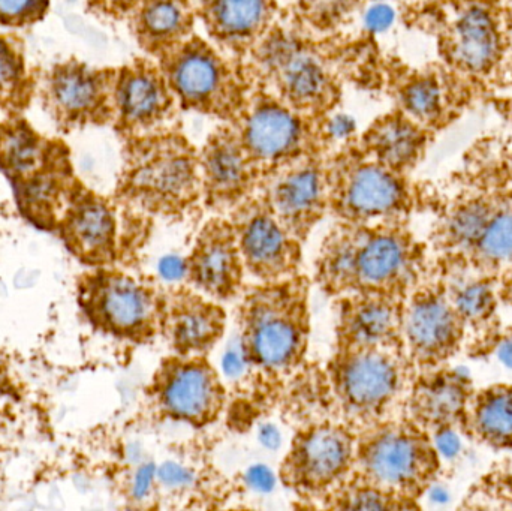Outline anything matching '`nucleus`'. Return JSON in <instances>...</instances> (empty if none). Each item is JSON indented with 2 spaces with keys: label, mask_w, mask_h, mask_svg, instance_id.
<instances>
[{
  "label": "nucleus",
  "mask_w": 512,
  "mask_h": 511,
  "mask_svg": "<svg viewBox=\"0 0 512 511\" xmlns=\"http://www.w3.org/2000/svg\"><path fill=\"white\" fill-rule=\"evenodd\" d=\"M403 308L399 296L355 293L340 297L337 348L400 347Z\"/></svg>",
  "instance_id": "19"
},
{
  "label": "nucleus",
  "mask_w": 512,
  "mask_h": 511,
  "mask_svg": "<svg viewBox=\"0 0 512 511\" xmlns=\"http://www.w3.org/2000/svg\"><path fill=\"white\" fill-rule=\"evenodd\" d=\"M327 179L328 210L342 222H390L408 204L400 173L366 155L334 162L333 167H327Z\"/></svg>",
  "instance_id": "8"
},
{
  "label": "nucleus",
  "mask_w": 512,
  "mask_h": 511,
  "mask_svg": "<svg viewBox=\"0 0 512 511\" xmlns=\"http://www.w3.org/2000/svg\"><path fill=\"white\" fill-rule=\"evenodd\" d=\"M325 507L333 510H385L406 509V504L387 492L369 485L351 474L349 479L324 500Z\"/></svg>",
  "instance_id": "29"
},
{
  "label": "nucleus",
  "mask_w": 512,
  "mask_h": 511,
  "mask_svg": "<svg viewBox=\"0 0 512 511\" xmlns=\"http://www.w3.org/2000/svg\"><path fill=\"white\" fill-rule=\"evenodd\" d=\"M258 59L283 101L294 110H322L333 101L334 84L328 69L294 36L274 33L259 48Z\"/></svg>",
  "instance_id": "14"
},
{
  "label": "nucleus",
  "mask_w": 512,
  "mask_h": 511,
  "mask_svg": "<svg viewBox=\"0 0 512 511\" xmlns=\"http://www.w3.org/2000/svg\"><path fill=\"white\" fill-rule=\"evenodd\" d=\"M227 327V312L216 300L189 285L165 291L161 333L171 350L195 356L213 350Z\"/></svg>",
  "instance_id": "17"
},
{
  "label": "nucleus",
  "mask_w": 512,
  "mask_h": 511,
  "mask_svg": "<svg viewBox=\"0 0 512 511\" xmlns=\"http://www.w3.org/2000/svg\"><path fill=\"white\" fill-rule=\"evenodd\" d=\"M363 143L364 155L402 174L420 158L426 134L405 113L391 114L373 125Z\"/></svg>",
  "instance_id": "24"
},
{
  "label": "nucleus",
  "mask_w": 512,
  "mask_h": 511,
  "mask_svg": "<svg viewBox=\"0 0 512 511\" xmlns=\"http://www.w3.org/2000/svg\"><path fill=\"white\" fill-rule=\"evenodd\" d=\"M478 248L484 258L490 261L512 260V212L498 213L490 219L483 236L478 240Z\"/></svg>",
  "instance_id": "33"
},
{
  "label": "nucleus",
  "mask_w": 512,
  "mask_h": 511,
  "mask_svg": "<svg viewBox=\"0 0 512 511\" xmlns=\"http://www.w3.org/2000/svg\"><path fill=\"white\" fill-rule=\"evenodd\" d=\"M465 401L462 380L453 377L430 378L415 387L411 411L418 422L442 428L459 416Z\"/></svg>",
  "instance_id": "26"
},
{
  "label": "nucleus",
  "mask_w": 512,
  "mask_h": 511,
  "mask_svg": "<svg viewBox=\"0 0 512 511\" xmlns=\"http://www.w3.org/2000/svg\"><path fill=\"white\" fill-rule=\"evenodd\" d=\"M355 432L354 476L400 501L420 494L435 453L414 426L381 420Z\"/></svg>",
  "instance_id": "5"
},
{
  "label": "nucleus",
  "mask_w": 512,
  "mask_h": 511,
  "mask_svg": "<svg viewBox=\"0 0 512 511\" xmlns=\"http://www.w3.org/2000/svg\"><path fill=\"white\" fill-rule=\"evenodd\" d=\"M498 357L507 368L512 369V338L502 342L498 350Z\"/></svg>",
  "instance_id": "46"
},
{
  "label": "nucleus",
  "mask_w": 512,
  "mask_h": 511,
  "mask_svg": "<svg viewBox=\"0 0 512 511\" xmlns=\"http://www.w3.org/2000/svg\"><path fill=\"white\" fill-rule=\"evenodd\" d=\"M165 291L116 270L87 279L83 303L90 320L117 338L146 344L161 333Z\"/></svg>",
  "instance_id": "7"
},
{
  "label": "nucleus",
  "mask_w": 512,
  "mask_h": 511,
  "mask_svg": "<svg viewBox=\"0 0 512 511\" xmlns=\"http://www.w3.org/2000/svg\"><path fill=\"white\" fill-rule=\"evenodd\" d=\"M243 362H246L245 357L237 356V354H227L224 360V369L228 375H237L243 371Z\"/></svg>",
  "instance_id": "45"
},
{
  "label": "nucleus",
  "mask_w": 512,
  "mask_h": 511,
  "mask_svg": "<svg viewBox=\"0 0 512 511\" xmlns=\"http://www.w3.org/2000/svg\"><path fill=\"white\" fill-rule=\"evenodd\" d=\"M477 429L492 443H512V389L487 393L477 408Z\"/></svg>",
  "instance_id": "30"
},
{
  "label": "nucleus",
  "mask_w": 512,
  "mask_h": 511,
  "mask_svg": "<svg viewBox=\"0 0 512 511\" xmlns=\"http://www.w3.org/2000/svg\"><path fill=\"white\" fill-rule=\"evenodd\" d=\"M499 12L486 0H448L442 17V51L456 74L487 77L504 56Z\"/></svg>",
  "instance_id": "11"
},
{
  "label": "nucleus",
  "mask_w": 512,
  "mask_h": 511,
  "mask_svg": "<svg viewBox=\"0 0 512 511\" xmlns=\"http://www.w3.org/2000/svg\"><path fill=\"white\" fill-rule=\"evenodd\" d=\"M435 444L438 452L448 459L459 455L460 449H462V441H460L459 435L448 429V426L439 428L438 434L435 435Z\"/></svg>",
  "instance_id": "39"
},
{
  "label": "nucleus",
  "mask_w": 512,
  "mask_h": 511,
  "mask_svg": "<svg viewBox=\"0 0 512 511\" xmlns=\"http://www.w3.org/2000/svg\"><path fill=\"white\" fill-rule=\"evenodd\" d=\"M271 12V0H203L210 35L237 51L246 50L264 35Z\"/></svg>",
  "instance_id": "23"
},
{
  "label": "nucleus",
  "mask_w": 512,
  "mask_h": 511,
  "mask_svg": "<svg viewBox=\"0 0 512 511\" xmlns=\"http://www.w3.org/2000/svg\"><path fill=\"white\" fill-rule=\"evenodd\" d=\"M414 248L405 231L391 222L340 221L322 242L315 281L328 296L387 293L399 296L408 285Z\"/></svg>",
  "instance_id": "1"
},
{
  "label": "nucleus",
  "mask_w": 512,
  "mask_h": 511,
  "mask_svg": "<svg viewBox=\"0 0 512 511\" xmlns=\"http://www.w3.org/2000/svg\"><path fill=\"white\" fill-rule=\"evenodd\" d=\"M159 480L162 485L167 488H177V486L186 485L191 477L186 473L185 468L180 467L177 464H165L159 468Z\"/></svg>",
  "instance_id": "41"
},
{
  "label": "nucleus",
  "mask_w": 512,
  "mask_h": 511,
  "mask_svg": "<svg viewBox=\"0 0 512 511\" xmlns=\"http://www.w3.org/2000/svg\"><path fill=\"white\" fill-rule=\"evenodd\" d=\"M125 192L144 212L180 215L203 195L200 158L180 135L147 138L135 147Z\"/></svg>",
  "instance_id": "3"
},
{
  "label": "nucleus",
  "mask_w": 512,
  "mask_h": 511,
  "mask_svg": "<svg viewBox=\"0 0 512 511\" xmlns=\"http://www.w3.org/2000/svg\"><path fill=\"white\" fill-rule=\"evenodd\" d=\"M310 15L325 24L331 23L334 18L342 17L349 6V0H307Z\"/></svg>",
  "instance_id": "36"
},
{
  "label": "nucleus",
  "mask_w": 512,
  "mask_h": 511,
  "mask_svg": "<svg viewBox=\"0 0 512 511\" xmlns=\"http://www.w3.org/2000/svg\"><path fill=\"white\" fill-rule=\"evenodd\" d=\"M173 96L162 69L135 66L117 83V110L129 129L147 131L164 122L173 107Z\"/></svg>",
  "instance_id": "20"
},
{
  "label": "nucleus",
  "mask_w": 512,
  "mask_h": 511,
  "mask_svg": "<svg viewBox=\"0 0 512 511\" xmlns=\"http://www.w3.org/2000/svg\"><path fill=\"white\" fill-rule=\"evenodd\" d=\"M457 311L465 318H480L489 312L492 306V293L487 285L474 282L460 291L456 299Z\"/></svg>",
  "instance_id": "34"
},
{
  "label": "nucleus",
  "mask_w": 512,
  "mask_h": 511,
  "mask_svg": "<svg viewBox=\"0 0 512 511\" xmlns=\"http://www.w3.org/2000/svg\"><path fill=\"white\" fill-rule=\"evenodd\" d=\"M432 500L436 501V503H445V501H448V494L445 492V489L433 488Z\"/></svg>",
  "instance_id": "47"
},
{
  "label": "nucleus",
  "mask_w": 512,
  "mask_h": 511,
  "mask_svg": "<svg viewBox=\"0 0 512 511\" xmlns=\"http://www.w3.org/2000/svg\"><path fill=\"white\" fill-rule=\"evenodd\" d=\"M243 144L261 170L306 155L307 128L297 110L271 98L246 111L240 132Z\"/></svg>",
  "instance_id": "18"
},
{
  "label": "nucleus",
  "mask_w": 512,
  "mask_h": 511,
  "mask_svg": "<svg viewBox=\"0 0 512 511\" xmlns=\"http://www.w3.org/2000/svg\"><path fill=\"white\" fill-rule=\"evenodd\" d=\"M162 275L168 279H176L183 276L185 278V261L176 260H165L161 266Z\"/></svg>",
  "instance_id": "43"
},
{
  "label": "nucleus",
  "mask_w": 512,
  "mask_h": 511,
  "mask_svg": "<svg viewBox=\"0 0 512 511\" xmlns=\"http://www.w3.org/2000/svg\"><path fill=\"white\" fill-rule=\"evenodd\" d=\"M445 89L441 78L417 74L400 87V105L409 119L421 126L441 122L445 110Z\"/></svg>",
  "instance_id": "28"
},
{
  "label": "nucleus",
  "mask_w": 512,
  "mask_h": 511,
  "mask_svg": "<svg viewBox=\"0 0 512 511\" xmlns=\"http://www.w3.org/2000/svg\"><path fill=\"white\" fill-rule=\"evenodd\" d=\"M246 272L259 282L300 275L301 242L295 239L261 198L252 195L230 212Z\"/></svg>",
  "instance_id": "13"
},
{
  "label": "nucleus",
  "mask_w": 512,
  "mask_h": 511,
  "mask_svg": "<svg viewBox=\"0 0 512 511\" xmlns=\"http://www.w3.org/2000/svg\"><path fill=\"white\" fill-rule=\"evenodd\" d=\"M41 162V149L24 131L6 132L0 138V164L15 176H27Z\"/></svg>",
  "instance_id": "31"
},
{
  "label": "nucleus",
  "mask_w": 512,
  "mask_h": 511,
  "mask_svg": "<svg viewBox=\"0 0 512 511\" xmlns=\"http://www.w3.org/2000/svg\"><path fill=\"white\" fill-rule=\"evenodd\" d=\"M492 215L483 201H471L460 207L450 221V234L460 246L477 245Z\"/></svg>",
  "instance_id": "32"
},
{
  "label": "nucleus",
  "mask_w": 512,
  "mask_h": 511,
  "mask_svg": "<svg viewBox=\"0 0 512 511\" xmlns=\"http://www.w3.org/2000/svg\"><path fill=\"white\" fill-rule=\"evenodd\" d=\"M47 0H0V21L24 24L44 14Z\"/></svg>",
  "instance_id": "35"
},
{
  "label": "nucleus",
  "mask_w": 512,
  "mask_h": 511,
  "mask_svg": "<svg viewBox=\"0 0 512 511\" xmlns=\"http://www.w3.org/2000/svg\"><path fill=\"white\" fill-rule=\"evenodd\" d=\"M245 272L230 219H210L201 228L185 260V279L189 287L216 302H230L242 293Z\"/></svg>",
  "instance_id": "15"
},
{
  "label": "nucleus",
  "mask_w": 512,
  "mask_h": 511,
  "mask_svg": "<svg viewBox=\"0 0 512 511\" xmlns=\"http://www.w3.org/2000/svg\"><path fill=\"white\" fill-rule=\"evenodd\" d=\"M149 395L162 417L198 429L215 423L227 404L219 372L203 354L165 357L156 369Z\"/></svg>",
  "instance_id": "9"
},
{
  "label": "nucleus",
  "mask_w": 512,
  "mask_h": 511,
  "mask_svg": "<svg viewBox=\"0 0 512 511\" xmlns=\"http://www.w3.org/2000/svg\"><path fill=\"white\" fill-rule=\"evenodd\" d=\"M357 432L346 423L322 422L295 434L279 468L286 488L306 500L330 497L354 471Z\"/></svg>",
  "instance_id": "6"
},
{
  "label": "nucleus",
  "mask_w": 512,
  "mask_h": 511,
  "mask_svg": "<svg viewBox=\"0 0 512 511\" xmlns=\"http://www.w3.org/2000/svg\"><path fill=\"white\" fill-rule=\"evenodd\" d=\"M162 60L168 86L185 107L216 114H230L239 107L240 89L233 72L206 42L186 39Z\"/></svg>",
  "instance_id": "12"
},
{
  "label": "nucleus",
  "mask_w": 512,
  "mask_h": 511,
  "mask_svg": "<svg viewBox=\"0 0 512 511\" xmlns=\"http://www.w3.org/2000/svg\"><path fill=\"white\" fill-rule=\"evenodd\" d=\"M393 21L394 9L387 3H375L367 9L366 15H364V26L370 32H384L393 24Z\"/></svg>",
  "instance_id": "37"
},
{
  "label": "nucleus",
  "mask_w": 512,
  "mask_h": 511,
  "mask_svg": "<svg viewBox=\"0 0 512 511\" xmlns=\"http://www.w3.org/2000/svg\"><path fill=\"white\" fill-rule=\"evenodd\" d=\"M259 438H261V443L264 444L267 449H277V446H279L280 443L279 432H277V429L274 428V426H265V428L262 429Z\"/></svg>",
  "instance_id": "44"
},
{
  "label": "nucleus",
  "mask_w": 512,
  "mask_h": 511,
  "mask_svg": "<svg viewBox=\"0 0 512 511\" xmlns=\"http://www.w3.org/2000/svg\"><path fill=\"white\" fill-rule=\"evenodd\" d=\"M400 347L336 348L328 380L346 425L354 431L381 422L403 386Z\"/></svg>",
  "instance_id": "4"
},
{
  "label": "nucleus",
  "mask_w": 512,
  "mask_h": 511,
  "mask_svg": "<svg viewBox=\"0 0 512 511\" xmlns=\"http://www.w3.org/2000/svg\"><path fill=\"white\" fill-rule=\"evenodd\" d=\"M248 482L252 488L267 492L273 488L274 479L270 471L265 470L264 467H255L249 471Z\"/></svg>",
  "instance_id": "42"
},
{
  "label": "nucleus",
  "mask_w": 512,
  "mask_h": 511,
  "mask_svg": "<svg viewBox=\"0 0 512 511\" xmlns=\"http://www.w3.org/2000/svg\"><path fill=\"white\" fill-rule=\"evenodd\" d=\"M327 132L334 140H345L355 132V120L348 114H336L327 123Z\"/></svg>",
  "instance_id": "40"
},
{
  "label": "nucleus",
  "mask_w": 512,
  "mask_h": 511,
  "mask_svg": "<svg viewBox=\"0 0 512 511\" xmlns=\"http://www.w3.org/2000/svg\"><path fill=\"white\" fill-rule=\"evenodd\" d=\"M17 74V63H15L11 51L3 42H0V98L5 93L11 92L15 80H17Z\"/></svg>",
  "instance_id": "38"
},
{
  "label": "nucleus",
  "mask_w": 512,
  "mask_h": 511,
  "mask_svg": "<svg viewBox=\"0 0 512 511\" xmlns=\"http://www.w3.org/2000/svg\"><path fill=\"white\" fill-rule=\"evenodd\" d=\"M65 239L75 255L95 266L110 264L116 257V221L101 198H80L66 213Z\"/></svg>",
  "instance_id": "21"
},
{
  "label": "nucleus",
  "mask_w": 512,
  "mask_h": 511,
  "mask_svg": "<svg viewBox=\"0 0 512 511\" xmlns=\"http://www.w3.org/2000/svg\"><path fill=\"white\" fill-rule=\"evenodd\" d=\"M135 27L141 45L164 57L188 39L192 11L186 0H141Z\"/></svg>",
  "instance_id": "25"
},
{
  "label": "nucleus",
  "mask_w": 512,
  "mask_h": 511,
  "mask_svg": "<svg viewBox=\"0 0 512 511\" xmlns=\"http://www.w3.org/2000/svg\"><path fill=\"white\" fill-rule=\"evenodd\" d=\"M201 192L207 207L230 213L252 197L262 170L242 138L234 132H219L210 138L200 156Z\"/></svg>",
  "instance_id": "16"
},
{
  "label": "nucleus",
  "mask_w": 512,
  "mask_h": 511,
  "mask_svg": "<svg viewBox=\"0 0 512 511\" xmlns=\"http://www.w3.org/2000/svg\"><path fill=\"white\" fill-rule=\"evenodd\" d=\"M53 95L60 110L69 116H92L104 108L107 84L101 75L75 66L56 75Z\"/></svg>",
  "instance_id": "27"
},
{
  "label": "nucleus",
  "mask_w": 512,
  "mask_h": 511,
  "mask_svg": "<svg viewBox=\"0 0 512 511\" xmlns=\"http://www.w3.org/2000/svg\"><path fill=\"white\" fill-rule=\"evenodd\" d=\"M258 197L301 243L328 212L327 168L301 155L262 171Z\"/></svg>",
  "instance_id": "10"
},
{
  "label": "nucleus",
  "mask_w": 512,
  "mask_h": 511,
  "mask_svg": "<svg viewBox=\"0 0 512 511\" xmlns=\"http://www.w3.org/2000/svg\"><path fill=\"white\" fill-rule=\"evenodd\" d=\"M240 348L249 365L265 374L300 366L309 344V281L297 275L261 282L239 306Z\"/></svg>",
  "instance_id": "2"
},
{
  "label": "nucleus",
  "mask_w": 512,
  "mask_h": 511,
  "mask_svg": "<svg viewBox=\"0 0 512 511\" xmlns=\"http://www.w3.org/2000/svg\"><path fill=\"white\" fill-rule=\"evenodd\" d=\"M453 309L436 296L417 294L403 309L402 333L409 350L420 362L441 357L456 339Z\"/></svg>",
  "instance_id": "22"
}]
</instances>
